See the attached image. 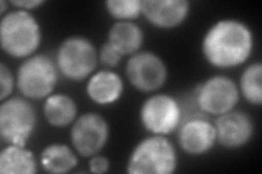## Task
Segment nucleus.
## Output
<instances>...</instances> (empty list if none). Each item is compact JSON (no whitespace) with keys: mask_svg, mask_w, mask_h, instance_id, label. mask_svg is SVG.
<instances>
[{"mask_svg":"<svg viewBox=\"0 0 262 174\" xmlns=\"http://www.w3.org/2000/svg\"><path fill=\"white\" fill-rule=\"evenodd\" d=\"M253 48L251 30L242 21L225 19L208 30L202 40V54L215 68H235L248 60Z\"/></svg>","mask_w":262,"mask_h":174,"instance_id":"nucleus-1","label":"nucleus"},{"mask_svg":"<svg viewBox=\"0 0 262 174\" xmlns=\"http://www.w3.org/2000/svg\"><path fill=\"white\" fill-rule=\"evenodd\" d=\"M42 41L37 20L29 11L15 10L4 15L0 22V43L3 51L13 58L33 56Z\"/></svg>","mask_w":262,"mask_h":174,"instance_id":"nucleus-2","label":"nucleus"},{"mask_svg":"<svg viewBox=\"0 0 262 174\" xmlns=\"http://www.w3.org/2000/svg\"><path fill=\"white\" fill-rule=\"evenodd\" d=\"M177 168L174 145L162 135L142 139L135 148L127 162L129 174H170Z\"/></svg>","mask_w":262,"mask_h":174,"instance_id":"nucleus-3","label":"nucleus"},{"mask_svg":"<svg viewBox=\"0 0 262 174\" xmlns=\"http://www.w3.org/2000/svg\"><path fill=\"white\" fill-rule=\"evenodd\" d=\"M58 81L57 64L46 55H33L24 60L18 70L16 85L29 99H44L51 96Z\"/></svg>","mask_w":262,"mask_h":174,"instance_id":"nucleus-4","label":"nucleus"},{"mask_svg":"<svg viewBox=\"0 0 262 174\" xmlns=\"http://www.w3.org/2000/svg\"><path fill=\"white\" fill-rule=\"evenodd\" d=\"M36 122V111L27 99L8 98L0 106V136L8 145L26 146Z\"/></svg>","mask_w":262,"mask_h":174,"instance_id":"nucleus-5","label":"nucleus"},{"mask_svg":"<svg viewBox=\"0 0 262 174\" xmlns=\"http://www.w3.org/2000/svg\"><path fill=\"white\" fill-rule=\"evenodd\" d=\"M97 53L91 40L82 36H71L60 44L56 64L62 77L72 82L86 79L97 64Z\"/></svg>","mask_w":262,"mask_h":174,"instance_id":"nucleus-6","label":"nucleus"},{"mask_svg":"<svg viewBox=\"0 0 262 174\" xmlns=\"http://www.w3.org/2000/svg\"><path fill=\"white\" fill-rule=\"evenodd\" d=\"M140 121L152 135H168L177 130L183 121L180 105L170 95H153L142 104Z\"/></svg>","mask_w":262,"mask_h":174,"instance_id":"nucleus-7","label":"nucleus"},{"mask_svg":"<svg viewBox=\"0 0 262 174\" xmlns=\"http://www.w3.org/2000/svg\"><path fill=\"white\" fill-rule=\"evenodd\" d=\"M239 101L236 83L224 76H215L204 81L195 89V103L200 109L212 115L232 111Z\"/></svg>","mask_w":262,"mask_h":174,"instance_id":"nucleus-8","label":"nucleus"},{"mask_svg":"<svg viewBox=\"0 0 262 174\" xmlns=\"http://www.w3.org/2000/svg\"><path fill=\"white\" fill-rule=\"evenodd\" d=\"M110 137L108 123L102 115L88 112L76 119L71 128L72 146L82 157H92L100 153Z\"/></svg>","mask_w":262,"mask_h":174,"instance_id":"nucleus-9","label":"nucleus"},{"mask_svg":"<svg viewBox=\"0 0 262 174\" xmlns=\"http://www.w3.org/2000/svg\"><path fill=\"white\" fill-rule=\"evenodd\" d=\"M126 74L136 89L151 93L165 84L167 68L158 55L151 52H141L130 57L126 65Z\"/></svg>","mask_w":262,"mask_h":174,"instance_id":"nucleus-10","label":"nucleus"},{"mask_svg":"<svg viewBox=\"0 0 262 174\" xmlns=\"http://www.w3.org/2000/svg\"><path fill=\"white\" fill-rule=\"evenodd\" d=\"M177 136L180 148L192 156L208 153L216 143L214 124L203 117H192L182 121Z\"/></svg>","mask_w":262,"mask_h":174,"instance_id":"nucleus-11","label":"nucleus"},{"mask_svg":"<svg viewBox=\"0 0 262 174\" xmlns=\"http://www.w3.org/2000/svg\"><path fill=\"white\" fill-rule=\"evenodd\" d=\"M216 142L225 148H239L247 144L253 135V122L242 111H229L215 120Z\"/></svg>","mask_w":262,"mask_h":174,"instance_id":"nucleus-12","label":"nucleus"},{"mask_svg":"<svg viewBox=\"0 0 262 174\" xmlns=\"http://www.w3.org/2000/svg\"><path fill=\"white\" fill-rule=\"evenodd\" d=\"M190 11L187 0H144L142 14L152 26L162 30L175 29L180 26Z\"/></svg>","mask_w":262,"mask_h":174,"instance_id":"nucleus-13","label":"nucleus"},{"mask_svg":"<svg viewBox=\"0 0 262 174\" xmlns=\"http://www.w3.org/2000/svg\"><path fill=\"white\" fill-rule=\"evenodd\" d=\"M124 92V82L116 72L98 71L90 78L86 84L89 98L97 105L116 103Z\"/></svg>","mask_w":262,"mask_h":174,"instance_id":"nucleus-14","label":"nucleus"},{"mask_svg":"<svg viewBox=\"0 0 262 174\" xmlns=\"http://www.w3.org/2000/svg\"><path fill=\"white\" fill-rule=\"evenodd\" d=\"M144 34L140 27L133 21H117L108 32L107 43L124 56H133L143 44Z\"/></svg>","mask_w":262,"mask_h":174,"instance_id":"nucleus-15","label":"nucleus"},{"mask_svg":"<svg viewBox=\"0 0 262 174\" xmlns=\"http://www.w3.org/2000/svg\"><path fill=\"white\" fill-rule=\"evenodd\" d=\"M43 111L46 121L52 127L64 128L76 121L78 108L70 96L54 94L46 98Z\"/></svg>","mask_w":262,"mask_h":174,"instance_id":"nucleus-16","label":"nucleus"},{"mask_svg":"<svg viewBox=\"0 0 262 174\" xmlns=\"http://www.w3.org/2000/svg\"><path fill=\"white\" fill-rule=\"evenodd\" d=\"M35 157L26 146L8 145L0 154V172L4 174H34Z\"/></svg>","mask_w":262,"mask_h":174,"instance_id":"nucleus-17","label":"nucleus"},{"mask_svg":"<svg viewBox=\"0 0 262 174\" xmlns=\"http://www.w3.org/2000/svg\"><path fill=\"white\" fill-rule=\"evenodd\" d=\"M40 164L48 173L62 174L77 167L78 158L72 149L64 144H51L40 154Z\"/></svg>","mask_w":262,"mask_h":174,"instance_id":"nucleus-18","label":"nucleus"},{"mask_svg":"<svg viewBox=\"0 0 262 174\" xmlns=\"http://www.w3.org/2000/svg\"><path fill=\"white\" fill-rule=\"evenodd\" d=\"M241 93L249 104L261 106L262 104V64L251 63L241 77Z\"/></svg>","mask_w":262,"mask_h":174,"instance_id":"nucleus-19","label":"nucleus"},{"mask_svg":"<svg viewBox=\"0 0 262 174\" xmlns=\"http://www.w3.org/2000/svg\"><path fill=\"white\" fill-rule=\"evenodd\" d=\"M105 6L110 15L117 21H133L142 14L140 0H108Z\"/></svg>","mask_w":262,"mask_h":174,"instance_id":"nucleus-20","label":"nucleus"},{"mask_svg":"<svg viewBox=\"0 0 262 174\" xmlns=\"http://www.w3.org/2000/svg\"><path fill=\"white\" fill-rule=\"evenodd\" d=\"M14 79L10 69L5 63L0 64V101L4 102L13 92Z\"/></svg>","mask_w":262,"mask_h":174,"instance_id":"nucleus-21","label":"nucleus"},{"mask_svg":"<svg viewBox=\"0 0 262 174\" xmlns=\"http://www.w3.org/2000/svg\"><path fill=\"white\" fill-rule=\"evenodd\" d=\"M121 55L107 41L102 46L100 51V60L107 67H117L121 59Z\"/></svg>","mask_w":262,"mask_h":174,"instance_id":"nucleus-22","label":"nucleus"},{"mask_svg":"<svg viewBox=\"0 0 262 174\" xmlns=\"http://www.w3.org/2000/svg\"><path fill=\"white\" fill-rule=\"evenodd\" d=\"M110 165H111L110 160L106 158V157L100 156L98 154L95 156H92V158L90 159V162H89L90 171L96 174H103V173L108 172Z\"/></svg>","mask_w":262,"mask_h":174,"instance_id":"nucleus-23","label":"nucleus"},{"mask_svg":"<svg viewBox=\"0 0 262 174\" xmlns=\"http://www.w3.org/2000/svg\"><path fill=\"white\" fill-rule=\"evenodd\" d=\"M10 4L16 8H20L22 10H30V9H35V8L42 6L44 4L43 0H18V2H10Z\"/></svg>","mask_w":262,"mask_h":174,"instance_id":"nucleus-24","label":"nucleus"},{"mask_svg":"<svg viewBox=\"0 0 262 174\" xmlns=\"http://www.w3.org/2000/svg\"><path fill=\"white\" fill-rule=\"evenodd\" d=\"M6 10H7V3L5 0H2V2H0V13H2L3 16L5 15Z\"/></svg>","mask_w":262,"mask_h":174,"instance_id":"nucleus-25","label":"nucleus"}]
</instances>
